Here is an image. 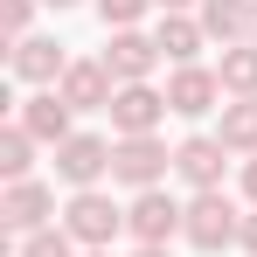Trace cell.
I'll use <instances>...</instances> for the list:
<instances>
[{
	"instance_id": "6da1fadb",
	"label": "cell",
	"mask_w": 257,
	"mask_h": 257,
	"mask_svg": "<svg viewBox=\"0 0 257 257\" xmlns=\"http://www.w3.org/2000/svg\"><path fill=\"white\" fill-rule=\"evenodd\" d=\"M63 229H70L77 250H111V236L125 229V209H118L104 188H77L70 209H63Z\"/></svg>"
},
{
	"instance_id": "2e32d148",
	"label": "cell",
	"mask_w": 257,
	"mask_h": 257,
	"mask_svg": "<svg viewBox=\"0 0 257 257\" xmlns=\"http://www.w3.org/2000/svg\"><path fill=\"white\" fill-rule=\"evenodd\" d=\"M215 139L229 146V153H257V97H229L222 104V118H215Z\"/></svg>"
},
{
	"instance_id": "4fadbf2b",
	"label": "cell",
	"mask_w": 257,
	"mask_h": 257,
	"mask_svg": "<svg viewBox=\"0 0 257 257\" xmlns=\"http://www.w3.org/2000/svg\"><path fill=\"white\" fill-rule=\"evenodd\" d=\"M70 118H77V111L63 104V90H35V97H21V118H14V125H28L42 146H63V139L77 132Z\"/></svg>"
},
{
	"instance_id": "9c48e42d",
	"label": "cell",
	"mask_w": 257,
	"mask_h": 257,
	"mask_svg": "<svg viewBox=\"0 0 257 257\" xmlns=\"http://www.w3.org/2000/svg\"><path fill=\"white\" fill-rule=\"evenodd\" d=\"M97 63L111 70V84H146V77H153V63H160V42H153V35H139V28H111V42H104Z\"/></svg>"
},
{
	"instance_id": "484cf974",
	"label": "cell",
	"mask_w": 257,
	"mask_h": 257,
	"mask_svg": "<svg viewBox=\"0 0 257 257\" xmlns=\"http://www.w3.org/2000/svg\"><path fill=\"white\" fill-rule=\"evenodd\" d=\"M42 7H56V14H63V7H77V0H42Z\"/></svg>"
},
{
	"instance_id": "3957f363",
	"label": "cell",
	"mask_w": 257,
	"mask_h": 257,
	"mask_svg": "<svg viewBox=\"0 0 257 257\" xmlns=\"http://www.w3.org/2000/svg\"><path fill=\"white\" fill-rule=\"evenodd\" d=\"M181 236H188L195 250H229V243L243 236V209H236L222 188H209V195H195V202H188V222H181Z\"/></svg>"
},
{
	"instance_id": "7a4b0ae2",
	"label": "cell",
	"mask_w": 257,
	"mask_h": 257,
	"mask_svg": "<svg viewBox=\"0 0 257 257\" xmlns=\"http://www.w3.org/2000/svg\"><path fill=\"white\" fill-rule=\"evenodd\" d=\"M167 167H174V153H167V139H160V132H139V139H118V146H111V181L132 188V195L160 188Z\"/></svg>"
},
{
	"instance_id": "5bb4252c",
	"label": "cell",
	"mask_w": 257,
	"mask_h": 257,
	"mask_svg": "<svg viewBox=\"0 0 257 257\" xmlns=\"http://www.w3.org/2000/svg\"><path fill=\"white\" fill-rule=\"evenodd\" d=\"M202 14V28H209V42H250V21H257V0H202L195 7Z\"/></svg>"
},
{
	"instance_id": "ffe728a7",
	"label": "cell",
	"mask_w": 257,
	"mask_h": 257,
	"mask_svg": "<svg viewBox=\"0 0 257 257\" xmlns=\"http://www.w3.org/2000/svg\"><path fill=\"white\" fill-rule=\"evenodd\" d=\"M146 7H153V0H97V21H104V28H139Z\"/></svg>"
},
{
	"instance_id": "e0dca14e",
	"label": "cell",
	"mask_w": 257,
	"mask_h": 257,
	"mask_svg": "<svg viewBox=\"0 0 257 257\" xmlns=\"http://www.w3.org/2000/svg\"><path fill=\"white\" fill-rule=\"evenodd\" d=\"M215 77H222L229 97H257V42H229L222 63H215Z\"/></svg>"
},
{
	"instance_id": "d4e9b609",
	"label": "cell",
	"mask_w": 257,
	"mask_h": 257,
	"mask_svg": "<svg viewBox=\"0 0 257 257\" xmlns=\"http://www.w3.org/2000/svg\"><path fill=\"white\" fill-rule=\"evenodd\" d=\"M132 257H174V250H167V243H139Z\"/></svg>"
},
{
	"instance_id": "4316f807",
	"label": "cell",
	"mask_w": 257,
	"mask_h": 257,
	"mask_svg": "<svg viewBox=\"0 0 257 257\" xmlns=\"http://www.w3.org/2000/svg\"><path fill=\"white\" fill-rule=\"evenodd\" d=\"M84 257H111V250H84Z\"/></svg>"
},
{
	"instance_id": "44dd1931",
	"label": "cell",
	"mask_w": 257,
	"mask_h": 257,
	"mask_svg": "<svg viewBox=\"0 0 257 257\" xmlns=\"http://www.w3.org/2000/svg\"><path fill=\"white\" fill-rule=\"evenodd\" d=\"M28 21H35V0H0V28H7L14 42L28 35Z\"/></svg>"
},
{
	"instance_id": "d6986e66",
	"label": "cell",
	"mask_w": 257,
	"mask_h": 257,
	"mask_svg": "<svg viewBox=\"0 0 257 257\" xmlns=\"http://www.w3.org/2000/svg\"><path fill=\"white\" fill-rule=\"evenodd\" d=\"M14 257H77L70 229H35V236H14Z\"/></svg>"
},
{
	"instance_id": "ac0fdd59",
	"label": "cell",
	"mask_w": 257,
	"mask_h": 257,
	"mask_svg": "<svg viewBox=\"0 0 257 257\" xmlns=\"http://www.w3.org/2000/svg\"><path fill=\"white\" fill-rule=\"evenodd\" d=\"M35 146H42V139H35V132L28 125H7L0 132V174H7V181H35Z\"/></svg>"
},
{
	"instance_id": "ba28073f",
	"label": "cell",
	"mask_w": 257,
	"mask_h": 257,
	"mask_svg": "<svg viewBox=\"0 0 257 257\" xmlns=\"http://www.w3.org/2000/svg\"><path fill=\"white\" fill-rule=\"evenodd\" d=\"M111 146H118V139H97V132H70V139L56 146V174H63L70 188H97V181L111 174Z\"/></svg>"
},
{
	"instance_id": "603a6c76",
	"label": "cell",
	"mask_w": 257,
	"mask_h": 257,
	"mask_svg": "<svg viewBox=\"0 0 257 257\" xmlns=\"http://www.w3.org/2000/svg\"><path fill=\"white\" fill-rule=\"evenodd\" d=\"M243 195H250V209H257V153L243 160Z\"/></svg>"
},
{
	"instance_id": "cb8c5ba5",
	"label": "cell",
	"mask_w": 257,
	"mask_h": 257,
	"mask_svg": "<svg viewBox=\"0 0 257 257\" xmlns=\"http://www.w3.org/2000/svg\"><path fill=\"white\" fill-rule=\"evenodd\" d=\"M160 14H188V7H202V0H153Z\"/></svg>"
},
{
	"instance_id": "52a82bcc",
	"label": "cell",
	"mask_w": 257,
	"mask_h": 257,
	"mask_svg": "<svg viewBox=\"0 0 257 257\" xmlns=\"http://www.w3.org/2000/svg\"><path fill=\"white\" fill-rule=\"evenodd\" d=\"M222 167H229V146L215 139V132H188L181 146H174V174L195 188V195H209V188H222Z\"/></svg>"
},
{
	"instance_id": "8992f818",
	"label": "cell",
	"mask_w": 257,
	"mask_h": 257,
	"mask_svg": "<svg viewBox=\"0 0 257 257\" xmlns=\"http://www.w3.org/2000/svg\"><path fill=\"white\" fill-rule=\"evenodd\" d=\"M49 215H56V195H49L42 181H7V195H0V229H7V236H35V229H56Z\"/></svg>"
},
{
	"instance_id": "277c9868",
	"label": "cell",
	"mask_w": 257,
	"mask_h": 257,
	"mask_svg": "<svg viewBox=\"0 0 257 257\" xmlns=\"http://www.w3.org/2000/svg\"><path fill=\"white\" fill-rule=\"evenodd\" d=\"M222 97H229L222 77L202 70V63H181V70L167 77V111L174 118H209V111H222Z\"/></svg>"
},
{
	"instance_id": "30bf717a",
	"label": "cell",
	"mask_w": 257,
	"mask_h": 257,
	"mask_svg": "<svg viewBox=\"0 0 257 257\" xmlns=\"http://www.w3.org/2000/svg\"><path fill=\"white\" fill-rule=\"evenodd\" d=\"M160 118H167V90L118 84V97H111V132H118V139H139V132H153Z\"/></svg>"
},
{
	"instance_id": "7c38bea8",
	"label": "cell",
	"mask_w": 257,
	"mask_h": 257,
	"mask_svg": "<svg viewBox=\"0 0 257 257\" xmlns=\"http://www.w3.org/2000/svg\"><path fill=\"white\" fill-rule=\"evenodd\" d=\"M56 90H63V104H70V111H111V97H118V84H111V70H104V63H70Z\"/></svg>"
},
{
	"instance_id": "5b68a950",
	"label": "cell",
	"mask_w": 257,
	"mask_h": 257,
	"mask_svg": "<svg viewBox=\"0 0 257 257\" xmlns=\"http://www.w3.org/2000/svg\"><path fill=\"white\" fill-rule=\"evenodd\" d=\"M181 222H188V202L146 188V195H132V209H125V236L132 243H167V236H181Z\"/></svg>"
},
{
	"instance_id": "9a60e30c",
	"label": "cell",
	"mask_w": 257,
	"mask_h": 257,
	"mask_svg": "<svg viewBox=\"0 0 257 257\" xmlns=\"http://www.w3.org/2000/svg\"><path fill=\"white\" fill-rule=\"evenodd\" d=\"M153 42H160V56H167L174 70H181V63H195V56H202V42H209V28H202V14H160Z\"/></svg>"
},
{
	"instance_id": "83f0119b",
	"label": "cell",
	"mask_w": 257,
	"mask_h": 257,
	"mask_svg": "<svg viewBox=\"0 0 257 257\" xmlns=\"http://www.w3.org/2000/svg\"><path fill=\"white\" fill-rule=\"evenodd\" d=\"M250 42H257V21H250Z\"/></svg>"
},
{
	"instance_id": "8fae6325",
	"label": "cell",
	"mask_w": 257,
	"mask_h": 257,
	"mask_svg": "<svg viewBox=\"0 0 257 257\" xmlns=\"http://www.w3.org/2000/svg\"><path fill=\"white\" fill-rule=\"evenodd\" d=\"M7 63H14V77H21V84H42V90H56V84H63V70H70V56H63L56 35H21Z\"/></svg>"
},
{
	"instance_id": "7402d4cb",
	"label": "cell",
	"mask_w": 257,
	"mask_h": 257,
	"mask_svg": "<svg viewBox=\"0 0 257 257\" xmlns=\"http://www.w3.org/2000/svg\"><path fill=\"white\" fill-rule=\"evenodd\" d=\"M236 243H243V250H250V257H257V209H250V215H243V236H236Z\"/></svg>"
}]
</instances>
